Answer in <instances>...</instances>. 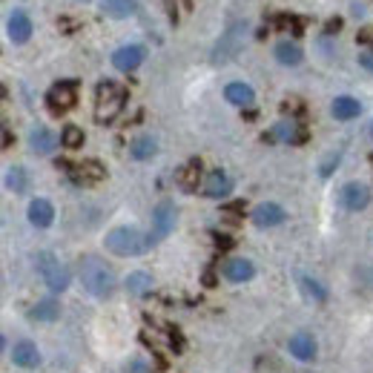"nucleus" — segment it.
I'll list each match as a JSON object with an SVG mask.
<instances>
[{
	"mask_svg": "<svg viewBox=\"0 0 373 373\" xmlns=\"http://www.w3.org/2000/svg\"><path fill=\"white\" fill-rule=\"evenodd\" d=\"M264 138H267V141L299 144V141H304V129H302V124H296V121H279V124H275Z\"/></svg>",
	"mask_w": 373,
	"mask_h": 373,
	"instance_id": "nucleus-15",
	"label": "nucleus"
},
{
	"mask_svg": "<svg viewBox=\"0 0 373 373\" xmlns=\"http://www.w3.org/2000/svg\"><path fill=\"white\" fill-rule=\"evenodd\" d=\"M58 144H60V138L52 133V129H46V126H32V133H29V147H32V152L49 155V152L58 150Z\"/></svg>",
	"mask_w": 373,
	"mask_h": 373,
	"instance_id": "nucleus-10",
	"label": "nucleus"
},
{
	"mask_svg": "<svg viewBox=\"0 0 373 373\" xmlns=\"http://www.w3.org/2000/svg\"><path fill=\"white\" fill-rule=\"evenodd\" d=\"M124 284H126V290L133 296H144V293H150V290H152V275L147 270H133L126 275Z\"/></svg>",
	"mask_w": 373,
	"mask_h": 373,
	"instance_id": "nucleus-25",
	"label": "nucleus"
},
{
	"mask_svg": "<svg viewBox=\"0 0 373 373\" xmlns=\"http://www.w3.org/2000/svg\"><path fill=\"white\" fill-rule=\"evenodd\" d=\"M60 144H63L67 150H78V147H84V129H78L75 124L63 126V133H60Z\"/></svg>",
	"mask_w": 373,
	"mask_h": 373,
	"instance_id": "nucleus-30",
	"label": "nucleus"
},
{
	"mask_svg": "<svg viewBox=\"0 0 373 373\" xmlns=\"http://www.w3.org/2000/svg\"><path fill=\"white\" fill-rule=\"evenodd\" d=\"M287 350L296 356V359L302 362H310L313 356H316V339L310 333H296L293 339L287 342Z\"/></svg>",
	"mask_w": 373,
	"mask_h": 373,
	"instance_id": "nucleus-19",
	"label": "nucleus"
},
{
	"mask_svg": "<svg viewBox=\"0 0 373 373\" xmlns=\"http://www.w3.org/2000/svg\"><path fill=\"white\" fill-rule=\"evenodd\" d=\"M101 12L106 14V18L126 21L138 12V0H101Z\"/></svg>",
	"mask_w": 373,
	"mask_h": 373,
	"instance_id": "nucleus-18",
	"label": "nucleus"
},
{
	"mask_svg": "<svg viewBox=\"0 0 373 373\" xmlns=\"http://www.w3.org/2000/svg\"><path fill=\"white\" fill-rule=\"evenodd\" d=\"M129 373H150V368L144 362H133V365H129Z\"/></svg>",
	"mask_w": 373,
	"mask_h": 373,
	"instance_id": "nucleus-34",
	"label": "nucleus"
},
{
	"mask_svg": "<svg viewBox=\"0 0 373 373\" xmlns=\"http://www.w3.org/2000/svg\"><path fill=\"white\" fill-rule=\"evenodd\" d=\"M224 98L230 104H236V106H250L256 101V92H253V87L241 84V80H233V84H227Z\"/></svg>",
	"mask_w": 373,
	"mask_h": 373,
	"instance_id": "nucleus-24",
	"label": "nucleus"
},
{
	"mask_svg": "<svg viewBox=\"0 0 373 373\" xmlns=\"http://www.w3.org/2000/svg\"><path fill=\"white\" fill-rule=\"evenodd\" d=\"M359 67H362V69H368V72L373 75V49H368V52H362V55H359Z\"/></svg>",
	"mask_w": 373,
	"mask_h": 373,
	"instance_id": "nucleus-33",
	"label": "nucleus"
},
{
	"mask_svg": "<svg viewBox=\"0 0 373 373\" xmlns=\"http://www.w3.org/2000/svg\"><path fill=\"white\" fill-rule=\"evenodd\" d=\"M245 41H247V23L238 21V23H233L230 29H227L224 35L218 38V43L213 46V63H227V60H233V58L241 52Z\"/></svg>",
	"mask_w": 373,
	"mask_h": 373,
	"instance_id": "nucleus-5",
	"label": "nucleus"
},
{
	"mask_svg": "<svg viewBox=\"0 0 373 373\" xmlns=\"http://www.w3.org/2000/svg\"><path fill=\"white\" fill-rule=\"evenodd\" d=\"M362 275H365V279H368V284H370V287H373V267H370V270H365V273H362Z\"/></svg>",
	"mask_w": 373,
	"mask_h": 373,
	"instance_id": "nucleus-38",
	"label": "nucleus"
},
{
	"mask_svg": "<svg viewBox=\"0 0 373 373\" xmlns=\"http://www.w3.org/2000/svg\"><path fill=\"white\" fill-rule=\"evenodd\" d=\"M370 135H373V129H370Z\"/></svg>",
	"mask_w": 373,
	"mask_h": 373,
	"instance_id": "nucleus-40",
	"label": "nucleus"
},
{
	"mask_svg": "<svg viewBox=\"0 0 373 373\" xmlns=\"http://www.w3.org/2000/svg\"><path fill=\"white\" fill-rule=\"evenodd\" d=\"M6 32H9V38L14 43H26L32 38V21H29V14L23 9H14L9 14V23H6Z\"/></svg>",
	"mask_w": 373,
	"mask_h": 373,
	"instance_id": "nucleus-12",
	"label": "nucleus"
},
{
	"mask_svg": "<svg viewBox=\"0 0 373 373\" xmlns=\"http://www.w3.org/2000/svg\"><path fill=\"white\" fill-rule=\"evenodd\" d=\"M58 313H60V307H58L55 299H43V302H38V304L29 310V316L35 319V321H55Z\"/></svg>",
	"mask_w": 373,
	"mask_h": 373,
	"instance_id": "nucleus-27",
	"label": "nucleus"
},
{
	"mask_svg": "<svg viewBox=\"0 0 373 373\" xmlns=\"http://www.w3.org/2000/svg\"><path fill=\"white\" fill-rule=\"evenodd\" d=\"M35 264H38V273H41L43 284L49 287L52 293H63V290L69 287V270L63 267L52 253H46V250H43V253H38Z\"/></svg>",
	"mask_w": 373,
	"mask_h": 373,
	"instance_id": "nucleus-4",
	"label": "nucleus"
},
{
	"mask_svg": "<svg viewBox=\"0 0 373 373\" xmlns=\"http://www.w3.org/2000/svg\"><path fill=\"white\" fill-rule=\"evenodd\" d=\"M104 245H106L109 253H115V256H121V258H129V256L147 253L150 245H152V238L144 236L138 227H115V230L106 233Z\"/></svg>",
	"mask_w": 373,
	"mask_h": 373,
	"instance_id": "nucleus-2",
	"label": "nucleus"
},
{
	"mask_svg": "<svg viewBox=\"0 0 373 373\" xmlns=\"http://www.w3.org/2000/svg\"><path fill=\"white\" fill-rule=\"evenodd\" d=\"M144 58H147L144 46L129 43V46H121V49L112 52V67H115L118 72H133V69H138L144 63Z\"/></svg>",
	"mask_w": 373,
	"mask_h": 373,
	"instance_id": "nucleus-9",
	"label": "nucleus"
},
{
	"mask_svg": "<svg viewBox=\"0 0 373 373\" xmlns=\"http://www.w3.org/2000/svg\"><path fill=\"white\" fill-rule=\"evenodd\" d=\"M339 161H342V152H339V150L328 152V155H324V161L319 164V175H321V178H330V175H333V170L339 167Z\"/></svg>",
	"mask_w": 373,
	"mask_h": 373,
	"instance_id": "nucleus-31",
	"label": "nucleus"
},
{
	"mask_svg": "<svg viewBox=\"0 0 373 373\" xmlns=\"http://www.w3.org/2000/svg\"><path fill=\"white\" fill-rule=\"evenodd\" d=\"M12 362L18 368H38L41 353H38L35 345L29 342V339H18V342L12 345Z\"/></svg>",
	"mask_w": 373,
	"mask_h": 373,
	"instance_id": "nucleus-14",
	"label": "nucleus"
},
{
	"mask_svg": "<svg viewBox=\"0 0 373 373\" xmlns=\"http://www.w3.org/2000/svg\"><path fill=\"white\" fill-rule=\"evenodd\" d=\"M75 98H78L75 80H58V84H55L49 92H46V104H49V109L55 112V115L72 109V106H75Z\"/></svg>",
	"mask_w": 373,
	"mask_h": 373,
	"instance_id": "nucleus-7",
	"label": "nucleus"
},
{
	"mask_svg": "<svg viewBox=\"0 0 373 373\" xmlns=\"http://www.w3.org/2000/svg\"><path fill=\"white\" fill-rule=\"evenodd\" d=\"M199 181H201V161H187V164L175 172V184L181 187L184 192H196L199 190Z\"/></svg>",
	"mask_w": 373,
	"mask_h": 373,
	"instance_id": "nucleus-16",
	"label": "nucleus"
},
{
	"mask_svg": "<svg viewBox=\"0 0 373 373\" xmlns=\"http://www.w3.org/2000/svg\"><path fill=\"white\" fill-rule=\"evenodd\" d=\"M273 55H275V60H279L282 67H299V63H302V49H299V43H293V41H279L273 46Z\"/></svg>",
	"mask_w": 373,
	"mask_h": 373,
	"instance_id": "nucleus-21",
	"label": "nucleus"
},
{
	"mask_svg": "<svg viewBox=\"0 0 373 373\" xmlns=\"http://www.w3.org/2000/svg\"><path fill=\"white\" fill-rule=\"evenodd\" d=\"M330 112H333V118H336V121H353V118H359L362 104L356 101V98H350V95H342V98H336V101H333Z\"/></svg>",
	"mask_w": 373,
	"mask_h": 373,
	"instance_id": "nucleus-22",
	"label": "nucleus"
},
{
	"mask_svg": "<svg viewBox=\"0 0 373 373\" xmlns=\"http://www.w3.org/2000/svg\"><path fill=\"white\" fill-rule=\"evenodd\" d=\"M29 221L35 227H41V230H46V227L55 221V207L46 199H35L29 204Z\"/></svg>",
	"mask_w": 373,
	"mask_h": 373,
	"instance_id": "nucleus-20",
	"label": "nucleus"
},
{
	"mask_svg": "<svg viewBox=\"0 0 373 373\" xmlns=\"http://www.w3.org/2000/svg\"><path fill=\"white\" fill-rule=\"evenodd\" d=\"M69 172H72V178H75L78 184H95V181H101V178L106 175L98 161H84V164L72 167Z\"/></svg>",
	"mask_w": 373,
	"mask_h": 373,
	"instance_id": "nucleus-23",
	"label": "nucleus"
},
{
	"mask_svg": "<svg viewBox=\"0 0 373 373\" xmlns=\"http://www.w3.org/2000/svg\"><path fill=\"white\" fill-rule=\"evenodd\" d=\"M359 41H362V43H373V32H370V29L359 32Z\"/></svg>",
	"mask_w": 373,
	"mask_h": 373,
	"instance_id": "nucleus-36",
	"label": "nucleus"
},
{
	"mask_svg": "<svg viewBox=\"0 0 373 373\" xmlns=\"http://www.w3.org/2000/svg\"><path fill=\"white\" fill-rule=\"evenodd\" d=\"M158 152V144L152 135H138L133 144H129V155H133L135 161H147Z\"/></svg>",
	"mask_w": 373,
	"mask_h": 373,
	"instance_id": "nucleus-26",
	"label": "nucleus"
},
{
	"mask_svg": "<svg viewBox=\"0 0 373 373\" xmlns=\"http://www.w3.org/2000/svg\"><path fill=\"white\" fill-rule=\"evenodd\" d=\"M80 3H89V0H80Z\"/></svg>",
	"mask_w": 373,
	"mask_h": 373,
	"instance_id": "nucleus-39",
	"label": "nucleus"
},
{
	"mask_svg": "<svg viewBox=\"0 0 373 373\" xmlns=\"http://www.w3.org/2000/svg\"><path fill=\"white\" fill-rule=\"evenodd\" d=\"M275 26L284 29V32H293L296 38L302 35V21H299V18H293V14H279V18H275Z\"/></svg>",
	"mask_w": 373,
	"mask_h": 373,
	"instance_id": "nucleus-32",
	"label": "nucleus"
},
{
	"mask_svg": "<svg viewBox=\"0 0 373 373\" xmlns=\"http://www.w3.org/2000/svg\"><path fill=\"white\" fill-rule=\"evenodd\" d=\"M221 273H224L227 282L245 284V282H250L256 275V267H253V262H247V258H230V262H224Z\"/></svg>",
	"mask_w": 373,
	"mask_h": 373,
	"instance_id": "nucleus-11",
	"label": "nucleus"
},
{
	"mask_svg": "<svg viewBox=\"0 0 373 373\" xmlns=\"http://www.w3.org/2000/svg\"><path fill=\"white\" fill-rule=\"evenodd\" d=\"M80 282H84V290L95 299H106L115 290V273L106 262H101L98 256H87L80 262Z\"/></svg>",
	"mask_w": 373,
	"mask_h": 373,
	"instance_id": "nucleus-1",
	"label": "nucleus"
},
{
	"mask_svg": "<svg viewBox=\"0 0 373 373\" xmlns=\"http://www.w3.org/2000/svg\"><path fill=\"white\" fill-rule=\"evenodd\" d=\"M12 147V133H9V126H3V150Z\"/></svg>",
	"mask_w": 373,
	"mask_h": 373,
	"instance_id": "nucleus-35",
	"label": "nucleus"
},
{
	"mask_svg": "<svg viewBox=\"0 0 373 373\" xmlns=\"http://www.w3.org/2000/svg\"><path fill=\"white\" fill-rule=\"evenodd\" d=\"M282 221H284V210L279 204H273V201H264V204H258L253 210V224L256 227H275Z\"/></svg>",
	"mask_w": 373,
	"mask_h": 373,
	"instance_id": "nucleus-17",
	"label": "nucleus"
},
{
	"mask_svg": "<svg viewBox=\"0 0 373 373\" xmlns=\"http://www.w3.org/2000/svg\"><path fill=\"white\" fill-rule=\"evenodd\" d=\"M175 221H178V210H175L172 201L164 199V201H158L152 207V233H150L152 245H155V241H164L175 230Z\"/></svg>",
	"mask_w": 373,
	"mask_h": 373,
	"instance_id": "nucleus-6",
	"label": "nucleus"
},
{
	"mask_svg": "<svg viewBox=\"0 0 373 373\" xmlns=\"http://www.w3.org/2000/svg\"><path fill=\"white\" fill-rule=\"evenodd\" d=\"M6 187L12 190V192H26V187H29V175H26V170L23 167H9L6 170Z\"/></svg>",
	"mask_w": 373,
	"mask_h": 373,
	"instance_id": "nucleus-28",
	"label": "nucleus"
},
{
	"mask_svg": "<svg viewBox=\"0 0 373 373\" xmlns=\"http://www.w3.org/2000/svg\"><path fill=\"white\" fill-rule=\"evenodd\" d=\"M339 26H342V21H339V18H336V21H330V23H328V32H336Z\"/></svg>",
	"mask_w": 373,
	"mask_h": 373,
	"instance_id": "nucleus-37",
	"label": "nucleus"
},
{
	"mask_svg": "<svg viewBox=\"0 0 373 373\" xmlns=\"http://www.w3.org/2000/svg\"><path fill=\"white\" fill-rule=\"evenodd\" d=\"M339 204H342L345 210H350V213H359V210H365L370 204V190L359 181H350L342 187V192H339Z\"/></svg>",
	"mask_w": 373,
	"mask_h": 373,
	"instance_id": "nucleus-8",
	"label": "nucleus"
},
{
	"mask_svg": "<svg viewBox=\"0 0 373 373\" xmlns=\"http://www.w3.org/2000/svg\"><path fill=\"white\" fill-rule=\"evenodd\" d=\"M124 104H126V89L115 84V80H104V84H98V92H95V121L98 124L115 121Z\"/></svg>",
	"mask_w": 373,
	"mask_h": 373,
	"instance_id": "nucleus-3",
	"label": "nucleus"
},
{
	"mask_svg": "<svg viewBox=\"0 0 373 373\" xmlns=\"http://www.w3.org/2000/svg\"><path fill=\"white\" fill-rule=\"evenodd\" d=\"M233 192V178L221 172V170H213L207 175V184H204V196L207 199H227Z\"/></svg>",
	"mask_w": 373,
	"mask_h": 373,
	"instance_id": "nucleus-13",
	"label": "nucleus"
},
{
	"mask_svg": "<svg viewBox=\"0 0 373 373\" xmlns=\"http://www.w3.org/2000/svg\"><path fill=\"white\" fill-rule=\"evenodd\" d=\"M299 284H302V293L310 302H324V299H328V290H324L316 279H310V275H299Z\"/></svg>",
	"mask_w": 373,
	"mask_h": 373,
	"instance_id": "nucleus-29",
	"label": "nucleus"
}]
</instances>
